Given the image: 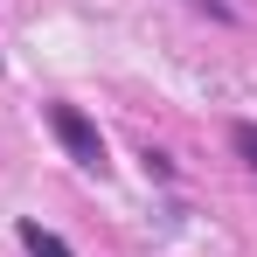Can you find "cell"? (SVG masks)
I'll return each mask as SVG.
<instances>
[{
  "mask_svg": "<svg viewBox=\"0 0 257 257\" xmlns=\"http://www.w3.org/2000/svg\"><path fill=\"white\" fill-rule=\"evenodd\" d=\"M49 125H56V139H63V153L77 160V167L104 174V139H97V125H90L77 104H49Z\"/></svg>",
  "mask_w": 257,
  "mask_h": 257,
  "instance_id": "6da1fadb",
  "label": "cell"
},
{
  "mask_svg": "<svg viewBox=\"0 0 257 257\" xmlns=\"http://www.w3.org/2000/svg\"><path fill=\"white\" fill-rule=\"evenodd\" d=\"M14 236H21V250H28V257H77L63 236H56V229H42V222H21Z\"/></svg>",
  "mask_w": 257,
  "mask_h": 257,
  "instance_id": "7a4b0ae2",
  "label": "cell"
},
{
  "mask_svg": "<svg viewBox=\"0 0 257 257\" xmlns=\"http://www.w3.org/2000/svg\"><path fill=\"white\" fill-rule=\"evenodd\" d=\"M139 160H146V181H174V160H167V153H160V146H146Z\"/></svg>",
  "mask_w": 257,
  "mask_h": 257,
  "instance_id": "3957f363",
  "label": "cell"
},
{
  "mask_svg": "<svg viewBox=\"0 0 257 257\" xmlns=\"http://www.w3.org/2000/svg\"><path fill=\"white\" fill-rule=\"evenodd\" d=\"M236 153H243V160L257 167V125H236Z\"/></svg>",
  "mask_w": 257,
  "mask_h": 257,
  "instance_id": "277c9868",
  "label": "cell"
},
{
  "mask_svg": "<svg viewBox=\"0 0 257 257\" xmlns=\"http://www.w3.org/2000/svg\"><path fill=\"white\" fill-rule=\"evenodd\" d=\"M188 7H202V14H215V21H229V0H188Z\"/></svg>",
  "mask_w": 257,
  "mask_h": 257,
  "instance_id": "5b68a950",
  "label": "cell"
}]
</instances>
